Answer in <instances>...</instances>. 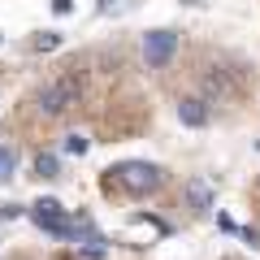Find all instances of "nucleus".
Masks as SVG:
<instances>
[{"mask_svg":"<svg viewBox=\"0 0 260 260\" xmlns=\"http://www.w3.org/2000/svg\"><path fill=\"white\" fill-rule=\"evenodd\" d=\"M78 95H83V78L61 74V78H52V83L39 91V113H44V117H61V113H70L78 104Z\"/></svg>","mask_w":260,"mask_h":260,"instance_id":"obj_1","label":"nucleus"},{"mask_svg":"<svg viewBox=\"0 0 260 260\" xmlns=\"http://www.w3.org/2000/svg\"><path fill=\"white\" fill-rule=\"evenodd\" d=\"M113 182L126 186L130 195H152L160 182H165V174H160L156 165H148V160H126V165L113 169Z\"/></svg>","mask_w":260,"mask_h":260,"instance_id":"obj_2","label":"nucleus"},{"mask_svg":"<svg viewBox=\"0 0 260 260\" xmlns=\"http://www.w3.org/2000/svg\"><path fill=\"white\" fill-rule=\"evenodd\" d=\"M30 217H35L39 230L56 234V239H74V221L65 217L61 200H35V204H30Z\"/></svg>","mask_w":260,"mask_h":260,"instance_id":"obj_3","label":"nucleus"},{"mask_svg":"<svg viewBox=\"0 0 260 260\" xmlns=\"http://www.w3.org/2000/svg\"><path fill=\"white\" fill-rule=\"evenodd\" d=\"M174 52H178V30H148L143 35V61L152 65V70H165L169 61H174Z\"/></svg>","mask_w":260,"mask_h":260,"instance_id":"obj_4","label":"nucleus"},{"mask_svg":"<svg viewBox=\"0 0 260 260\" xmlns=\"http://www.w3.org/2000/svg\"><path fill=\"white\" fill-rule=\"evenodd\" d=\"M225 95H234V74L221 65L204 70V100H225Z\"/></svg>","mask_w":260,"mask_h":260,"instance_id":"obj_5","label":"nucleus"},{"mask_svg":"<svg viewBox=\"0 0 260 260\" xmlns=\"http://www.w3.org/2000/svg\"><path fill=\"white\" fill-rule=\"evenodd\" d=\"M178 121L182 126H191V130H200V126H208V100L200 95H186V100H178Z\"/></svg>","mask_w":260,"mask_h":260,"instance_id":"obj_6","label":"nucleus"},{"mask_svg":"<svg viewBox=\"0 0 260 260\" xmlns=\"http://www.w3.org/2000/svg\"><path fill=\"white\" fill-rule=\"evenodd\" d=\"M182 195H186V208H195V213L213 208V182H204V178H191Z\"/></svg>","mask_w":260,"mask_h":260,"instance_id":"obj_7","label":"nucleus"},{"mask_svg":"<svg viewBox=\"0 0 260 260\" xmlns=\"http://www.w3.org/2000/svg\"><path fill=\"white\" fill-rule=\"evenodd\" d=\"M35 174L39 178H61V160H56V152H39V156H35Z\"/></svg>","mask_w":260,"mask_h":260,"instance_id":"obj_8","label":"nucleus"},{"mask_svg":"<svg viewBox=\"0 0 260 260\" xmlns=\"http://www.w3.org/2000/svg\"><path fill=\"white\" fill-rule=\"evenodd\" d=\"M30 48H35V52H52V48H61V35H56V30H39V35L30 39Z\"/></svg>","mask_w":260,"mask_h":260,"instance_id":"obj_9","label":"nucleus"},{"mask_svg":"<svg viewBox=\"0 0 260 260\" xmlns=\"http://www.w3.org/2000/svg\"><path fill=\"white\" fill-rule=\"evenodd\" d=\"M65 152H70V156H83L87 152V135H65Z\"/></svg>","mask_w":260,"mask_h":260,"instance_id":"obj_10","label":"nucleus"},{"mask_svg":"<svg viewBox=\"0 0 260 260\" xmlns=\"http://www.w3.org/2000/svg\"><path fill=\"white\" fill-rule=\"evenodd\" d=\"M130 5H135V0H100L95 9H100V13H126Z\"/></svg>","mask_w":260,"mask_h":260,"instance_id":"obj_11","label":"nucleus"},{"mask_svg":"<svg viewBox=\"0 0 260 260\" xmlns=\"http://www.w3.org/2000/svg\"><path fill=\"white\" fill-rule=\"evenodd\" d=\"M13 165H18V156H13L9 148H0V178H9V174H13Z\"/></svg>","mask_w":260,"mask_h":260,"instance_id":"obj_12","label":"nucleus"},{"mask_svg":"<svg viewBox=\"0 0 260 260\" xmlns=\"http://www.w3.org/2000/svg\"><path fill=\"white\" fill-rule=\"evenodd\" d=\"M74 9V0H52V13H70Z\"/></svg>","mask_w":260,"mask_h":260,"instance_id":"obj_13","label":"nucleus"},{"mask_svg":"<svg viewBox=\"0 0 260 260\" xmlns=\"http://www.w3.org/2000/svg\"><path fill=\"white\" fill-rule=\"evenodd\" d=\"M182 5H204V0H182Z\"/></svg>","mask_w":260,"mask_h":260,"instance_id":"obj_14","label":"nucleus"},{"mask_svg":"<svg viewBox=\"0 0 260 260\" xmlns=\"http://www.w3.org/2000/svg\"><path fill=\"white\" fill-rule=\"evenodd\" d=\"M256 152H260V139H256Z\"/></svg>","mask_w":260,"mask_h":260,"instance_id":"obj_15","label":"nucleus"},{"mask_svg":"<svg viewBox=\"0 0 260 260\" xmlns=\"http://www.w3.org/2000/svg\"><path fill=\"white\" fill-rule=\"evenodd\" d=\"M0 39H5V35H0Z\"/></svg>","mask_w":260,"mask_h":260,"instance_id":"obj_16","label":"nucleus"}]
</instances>
